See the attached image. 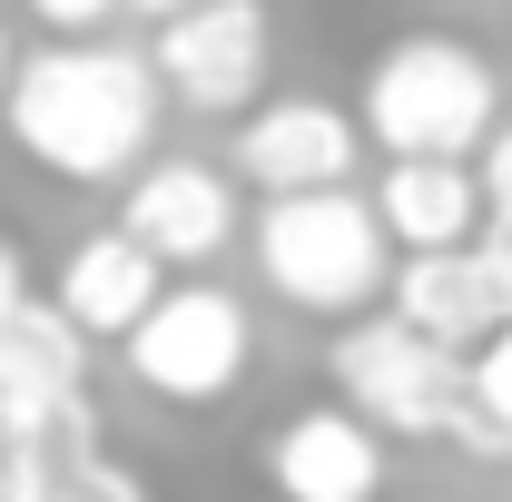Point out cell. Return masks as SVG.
I'll list each match as a JSON object with an SVG mask.
<instances>
[{
    "mask_svg": "<svg viewBox=\"0 0 512 502\" xmlns=\"http://www.w3.org/2000/svg\"><path fill=\"white\" fill-rule=\"evenodd\" d=\"M0 119L50 178H128L158 138V60L109 40H50L10 69Z\"/></svg>",
    "mask_w": 512,
    "mask_h": 502,
    "instance_id": "cell-1",
    "label": "cell"
},
{
    "mask_svg": "<svg viewBox=\"0 0 512 502\" xmlns=\"http://www.w3.org/2000/svg\"><path fill=\"white\" fill-rule=\"evenodd\" d=\"M493 99H503L493 60L463 40H434V30L375 50V69H365V128L384 158H473L503 119Z\"/></svg>",
    "mask_w": 512,
    "mask_h": 502,
    "instance_id": "cell-2",
    "label": "cell"
},
{
    "mask_svg": "<svg viewBox=\"0 0 512 502\" xmlns=\"http://www.w3.org/2000/svg\"><path fill=\"white\" fill-rule=\"evenodd\" d=\"M384 247H394V237H384V217L355 188H296V197H266V217H256V266H266V286H276L286 306H306V315H355L384 276H394Z\"/></svg>",
    "mask_w": 512,
    "mask_h": 502,
    "instance_id": "cell-3",
    "label": "cell"
},
{
    "mask_svg": "<svg viewBox=\"0 0 512 502\" xmlns=\"http://www.w3.org/2000/svg\"><path fill=\"white\" fill-rule=\"evenodd\" d=\"M335 394L375 424V434H453V414H463V355L434 345V335H414L404 315H375V325H345L335 335Z\"/></svg>",
    "mask_w": 512,
    "mask_h": 502,
    "instance_id": "cell-4",
    "label": "cell"
},
{
    "mask_svg": "<svg viewBox=\"0 0 512 502\" xmlns=\"http://www.w3.org/2000/svg\"><path fill=\"white\" fill-rule=\"evenodd\" d=\"M247 355H256V325L227 286H168L128 325V375L148 384L158 404H217V394H237Z\"/></svg>",
    "mask_w": 512,
    "mask_h": 502,
    "instance_id": "cell-5",
    "label": "cell"
},
{
    "mask_svg": "<svg viewBox=\"0 0 512 502\" xmlns=\"http://www.w3.org/2000/svg\"><path fill=\"white\" fill-rule=\"evenodd\" d=\"M158 89L227 119L266 89V0H188L158 30Z\"/></svg>",
    "mask_w": 512,
    "mask_h": 502,
    "instance_id": "cell-6",
    "label": "cell"
},
{
    "mask_svg": "<svg viewBox=\"0 0 512 502\" xmlns=\"http://www.w3.org/2000/svg\"><path fill=\"white\" fill-rule=\"evenodd\" d=\"M79 375H89V335H79L60 306H20L0 325V443L69 434Z\"/></svg>",
    "mask_w": 512,
    "mask_h": 502,
    "instance_id": "cell-7",
    "label": "cell"
},
{
    "mask_svg": "<svg viewBox=\"0 0 512 502\" xmlns=\"http://www.w3.org/2000/svg\"><path fill=\"white\" fill-rule=\"evenodd\" d=\"M266 483L276 502H375L384 493V434L355 404H316L266 434Z\"/></svg>",
    "mask_w": 512,
    "mask_h": 502,
    "instance_id": "cell-8",
    "label": "cell"
},
{
    "mask_svg": "<svg viewBox=\"0 0 512 502\" xmlns=\"http://www.w3.org/2000/svg\"><path fill=\"white\" fill-rule=\"evenodd\" d=\"M355 138L365 128L345 119L335 99H266L237 128V178H256L266 197H296V188H345L355 178Z\"/></svg>",
    "mask_w": 512,
    "mask_h": 502,
    "instance_id": "cell-9",
    "label": "cell"
},
{
    "mask_svg": "<svg viewBox=\"0 0 512 502\" xmlns=\"http://www.w3.org/2000/svg\"><path fill=\"white\" fill-rule=\"evenodd\" d=\"M119 227L158 256V266H207V256L237 237V197H227L217 168H197V158H158V168L128 178Z\"/></svg>",
    "mask_w": 512,
    "mask_h": 502,
    "instance_id": "cell-10",
    "label": "cell"
},
{
    "mask_svg": "<svg viewBox=\"0 0 512 502\" xmlns=\"http://www.w3.org/2000/svg\"><path fill=\"white\" fill-rule=\"evenodd\" d=\"M394 315L414 335H434L453 355H473L493 325H503V296H493V256L483 247H424L394 266Z\"/></svg>",
    "mask_w": 512,
    "mask_h": 502,
    "instance_id": "cell-11",
    "label": "cell"
},
{
    "mask_svg": "<svg viewBox=\"0 0 512 502\" xmlns=\"http://www.w3.org/2000/svg\"><path fill=\"white\" fill-rule=\"evenodd\" d=\"M375 217L394 247H473V227H483V168H463V158H384L375 178Z\"/></svg>",
    "mask_w": 512,
    "mask_h": 502,
    "instance_id": "cell-12",
    "label": "cell"
},
{
    "mask_svg": "<svg viewBox=\"0 0 512 502\" xmlns=\"http://www.w3.org/2000/svg\"><path fill=\"white\" fill-rule=\"evenodd\" d=\"M158 296H168V286H158V256L138 247L128 227H99V237H79V247H69L60 296H50V306H60L79 335H128Z\"/></svg>",
    "mask_w": 512,
    "mask_h": 502,
    "instance_id": "cell-13",
    "label": "cell"
},
{
    "mask_svg": "<svg viewBox=\"0 0 512 502\" xmlns=\"http://www.w3.org/2000/svg\"><path fill=\"white\" fill-rule=\"evenodd\" d=\"M50 502H148V493H138V473L119 453L69 434V443H50Z\"/></svg>",
    "mask_w": 512,
    "mask_h": 502,
    "instance_id": "cell-14",
    "label": "cell"
},
{
    "mask_svg": "<svg viewBox=\"0 0 512 502\" xmlns=\"http://www.w3.org/2000/svg\"><path fill=\"white\" fill-rule=\"evenodd\" d=\"M463 384H473V404H483V414L512 434V325H493V335L463 355Z\"/></svg>",
    "mask_w": 512,
    "mask_h": 502,
    "instance_id": "cell-15",
    "label": "cell"
},
{
    "mask_svg": "<svg viewBox=\"0 0 512 502\" xmlns=\"http://www.w3.org/2000/svg\"><path fill=\"white\" fill-rule=\"evenodd\" d=\"M50 443H0V502H50Z\"/></svg>",
    "mask_w": 512,
    "mask_h": 502,
    "instance_id": "cell-16",
    "label": "cell"
},
{
    "mask_svg": "<svg viewBox=\"0 0 512 502\" xmlns=\"http://www.w3.org/2000/svg\"><path fill=\"white\" fill-rule=\"evenodd\" d=\"M483 207H493V227H512V119H493L483 138Z\"/></svg>",
    "mask_w": 512,
    "mask_h": 502,
    "instance_id": "cell-17",
    "label": "cell"
},
{
    "mask_svg": "<svg viewBox=\"0 0 512 502\" xmlns=\"http://www.w3.org/2000/svg\"><path fill=\"white\" fill-rule=\"evenodd\" d=\"M109 10H128V0H30V20H50V40H89Z\"/></svg>",
    "mask_w": 512,
    "mask_h": 502,
    "instance_id": "cell-18",
    "label": "cell"
},
{
    "mask_svg": "<svg viewBox=\"0 0 512 502\" xmlns=\"http://www.w3.org/2000/svg\"><path fill=\"white\" fill-rule=\"evenodd\" d=\"M20 306H30V266H20V247H10V237H0V325H10Z\"/></svg>",
    "mask_w": 512,
    "mask_h": 502,
    "instance_id": "cell-19",
    "label": "cell"
},
{
    "mask_svg": "<svg viewBox=\"0 0 512 502\" xmlns=\"http://www.w3.org/2000/svg\"><path fill=\"white\" fill-rule=\"evenodd\" d=\"M483 256H493V296H503V325H512V227H493Z\"/></svg>",
    "mask_w": 512,
    "mask_h": 502,
    "instance_id": "cell-20",
    "label": "cell"
},
{
    "mask_svg": "<svg viewBox=\"0 0 512 502\" xmlns=\"http://www.w3.org/2000/svg\"><path fill=\"white\" fill-rule=\"evenodd\" d=\"M128 10H138V20H178L188 0H128Z\"/></svg>",
    "mask_w": 512,
    "mask_h": 502,
    "instance_id": "cell-21",
    "label": "cell"
},
{
    "mask_svg": "<svg viewBox=\"0 0 512 502\" xmlns=\"http://www.w3.org/2000/svg\"><path fill=\"white\" fill-rule=\"evenodd\" d=\"M10 69H20V60H10V30H0V99H10Z\"/></svg>",
    "mask_w": 512,
    "mask_h": 502,
    "instance_id": "cell-22",
    "label": "cell"
}]
</instances>
